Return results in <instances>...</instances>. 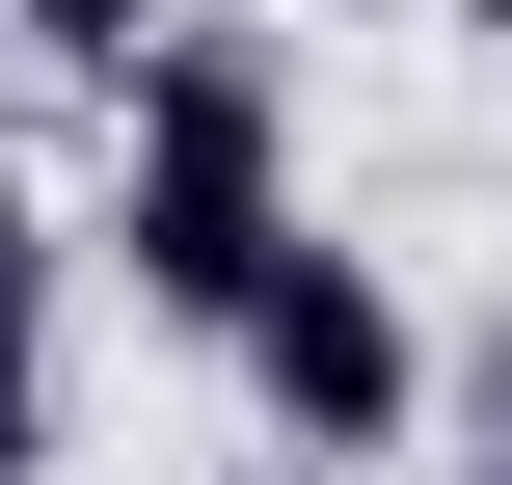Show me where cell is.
Segmentation results:
<instances>
[{
    "label": "cell",
    "instance_id": "6",
    "mask_svg": "<svg viewBox=\"0 0 512 485\" xmlns=\"http://www.w3.org/2000/svg\"><path fill=\"white\" fill-rule=\"evenodd\" d=\"M459 27H486V54H512V0H459Z\"/></svg>",
    "mask_w": 512,
    "mask_h": 485
},
{
    "label": "cell",
    "instance_id": "4",
    "mask_svg": "<svg viewBox=\"0 0 512 485\" xmlns=\"http://www.w3.org/2000/svg\"><path fill=\"white\" fill-rule=\"evenodd\" d=\"M54 270H81V216H54L27 162H0V324H54Z\"/></svg>",
    "mask_w": 512,
    "mask_h": 485
},
{
    "label": "cell",
    "instance_id": "3",
    "mask_svg": "<svg viewBox=\"0 0 512 485\" xmlns=\"http://www.w3.org/2000/svg\"><path fill=\"white\" fill-rule=\"evenodd\" d=\"M135 27L162 0H0V54H54V81H135Z\"/></svg>",
    "mask_w": 512,
    "mask_h": 485
},
{
    "label": "cell",
    "instance_id": "5",
    "mask_svg": "<svg viewBox=\"0 0 512 485\" xmlns=\"http://www.w3.org/2000/svg\"><path fill=\"white\" fill-rule=\"evenodd\" d=\"M0 485H54V351L0 324Z\"/></svg>",
    "mask_w": 512,
    "mask_h": 485
},
{
    "label": "cell",
    "instance_id": "1",
    "mask_svg": "<svg viewBox=\"0 0 512 485\" xmlns=\"http://www.w3.org/2000/svg\"><path fill=\"white\" fill-rule=\"evenodd\" d=\"M108 216H81V270L135 297V324H216L270 243H297V108H270V54L243 27H135V81H108Z\"/></svg>",
    "mask_w": 512,
    "mask_h": 485
},
{
    "label": "cell",
    "instance_id": "2",
    "mask_svg": "<svg viewBox=\"0 0 512 485\" xmlns=\"http://www.w3.org/2000/svg\"><path fill=\"white\" fill-rule=\"evenodd\" d=\"M216 378H243V432H270V459H405V432H432V324H405V270H378V243H324V216L216 297Z\"/></svg>",
    "mask_w": 512,
    "mask_h": 485
}]
</instances>
